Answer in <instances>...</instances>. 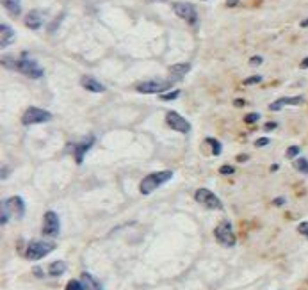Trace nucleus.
<instances>
[{
  "label": "nucleus",
  "mask_w": 308,
  "mask_h": 290,
  "mask_svg": "<svg viewBox=\"0 0 308 290\" xmlns=\"http://www.w3.org/2000/svg\"><path fill=\"white\" fill-rule=\"evenodd\" d=\"M13 41H14V30L7 24H2L0 25V47H2V50L9 47Z\"/></svg>",
  "instance_id": "f3484780"
},
{
  "label": "nucleus",
  "mask_w": 308,
  "mask_h": 290,
  "mask_svg": "<svg viewBox=\"0 0 308 290\" xmlns=\"http://www.w3.org/2000/svg\"><path fill=\"white\" fill-rule=\"evenodd\" d=\"M298 232L303 235V237H307V239H308V221L299 223V225H298Z\"/></svg>",
  "instance_id": "bb28decb"
},
{
  "label": "nucleus",
  "mask_w": 308,
  "mask_h": 290,
  "mask_svg": "<svg viewBox=\"0 0 308 290\" xmlns=\"http://www.w3.org/2000/svg\"><path fill=\"white\" fill-rule=\"evenodd\" d=\"M66 272V263L61 262V260H57V262H52L50 265H48V274L54 278L57 276H62Z\"/></svg>",
  "instance_id": "aec40b11"
},
{
  "label": "nucleus",
  "mask_w": 308,
  "mask_h": 290,
  "mask_svg": "<svg viewBox=\"0 0 308 290\" xmlns=\"http://www.w3.org/2000/svg\"><path fill=\"white\" fill-rule=\"evenodd\" d=\"M7 176H9V168H2V180H5Z\"/></svg>",
  "instance_id": "72a5a7b5"
},
{
  "label": "nucleus",
  "mask_w": 308,
  "mask_h": 290,
  "mask_svg": "<svg viewBox=\"0 0 308 290\" xmlns=\"http://www.w3.org/2000/svg\"><path fill=\"white\" fill-rule=\"evenodd\" d=\"M267 145H269V137H262V139L255 141V146H257V148H262V146H267Z\"/></svg>",
  "instance_id": "c85d7f7f"
},
{
  "label": "nucleus",
  "mask_w": 308,
  "mask_h": 290,
  "mask_svg": "<svg viewBox=\"0 0 308 290\" xmlns=\"http://www.w3.org/2000/svg\"><path fill=\"white\" fill-rule=\"evenodd\" d=\"M237 4H239V0H226V5H228V7H235Z\"/></svg>",
  "instance_id": "f704fd0d"
},
{
  "label": "nucleus",
  "mask_w": 308,
  "mask_h": 290,
  "mask_svg": "<svg viewBox=\"0 0 308 290\" xmlns=\"http://www.w3.org/2000/svg\"><path fill=\"white\" fill-rule=\"evenodd\" d=\"M303 102V96H283V98H278L276 102L269 103V111H281L285 105H301Z\"/></svg>",
  "instance_id": "4468645a"
},
{
  "label": "nucleus",
  "mask_w": 308,
  "mask_h": 290,
  "mask_svg": "<svg viewBox=\"0 0 308 290\" xmlns=\"http://www.w3.org/2000/svg\"><path fill=\"white\" fill-rule=\"evenodd\" d=\"M258 119H260V114H258V113L246 114V117H244V121H246V123H249V125H251V123H257Z\"/></svg>",
  "instance_id": "a878e982"
},
{
  "label": "nucleus",
  "mask_w": 308,
  "mask_h": 290,
  "mask_svg": "<svg viewBox=\"0 0 308 290\" xmlns=\"http://www.w3.org/2000/svg\"><path fill=\"white\" fill-rule=\"evenodd\" d=\"M278 168H280L278 164H273V166H271V171H278Z\"/></svg>",
  "instance_id": "e433bc0d"
},
{
  "label": "nucleus",
  "mask_w": 308,
  "mask_h": 290,
  "mask_svg": "<svg viewBox=\"0 0 308 290\" xmlns=\"http://www.w3.org/2000/svg\"><path fill=\"white\" fill-rule=\"evenodd\" d=\"M301 27H308V18H307V20H303V22H301Z\"/></svg>",
  "instance_id": "4c0bfd02"
},
{
  "label": "nucleus",
  "mask_w": 308,
  "mask_h": 290,
  "mask_svg": "<svg viewBox=\"0 0 308 290\" xmlns=\"http://www.w3.org/2000/svg\"><path fill=\"white\" fill-rule=\"evenodd\" d=\"M178 96H180V91H178V89H175V91H169V93H166V94H160V98L166 100V102H169V100H177Z\"/></svg>",
  "instance_id": "b1692460"
},
{
  "label": "nucleus",
  "mask_w": 308,
  "mask_h": 290,
  "mask_svg": "<svg viewBox=\"0 0 308 290\" xmlns=\"http://www.w3.org/2000/svg\"><path fill=\"white\" fill-rule=\"evenodd\" d=\"M59 230H61V223H59V217L54 210H48L43 217V235L45 237H52L56 239L59 235Z\"/></svg>",
  "instance_id": "f8f14e48"
},
{
  "label": "nucleus",
  "mask_w": 308,
  "mask_h": 290,
  "mask_svg": "<svg viewBox=\"0 0 308 290\" xmlns=\"http://www.w3.org/2000/svg\"><path fill=\"white\" fill-rule=\"evenodd\" d=\"M2 4L11 16H18L22 13V0H2Z\"/></svg>",
  "instance_id": "6ab92c4d"
},
{
  "label": "nucleus",
  "mask_w": 308,
  "mask_h": 290,
  "mask_svg": "<svg viewBox=\"0 0 308 290\" xmlns=\"http://www.w3.org/2000/svg\"><path fill=\"white\" fill-rule=\"evenodd\" d=\"M205 143L212 146V155H221V151H223V145H221L219 141L214 139V137H207Z\"/></svg>",
  "instance_id": "412c9836"
},
{
  "label": "nucleus",
  "mask_w": 308,
  "mask_h": 290,
  "mask_svg": "<svg viewBox=\"0 0 308 290\" xmlns=\"http://www.w3.org/2000/svg\"><path fill=\"white\" fill-rule=\"evenodd\" d=\"M235 105H237V107H241V105H244V102H243V100H237V102H235Z\"/></svg>",
  "instance_id": "58836bf2"
},
{
  "label": "nucleus",
  "mask_w": 308,
  "mask_h": 290,
  "mask_svg": "<svg viewBox=\"0 0 308 290\" xmlns=\"http://www.w3.org/2000/svg\"><path fill=\"white\" fill-rule=\"evenodd\" d=\"M66 290H86V289L80 280H70L68 281V285H66Z\"/></svg>",
  "instance_id": "5701e85b"
},
{
  "label": "nucleus",
  "mask_w": 308,
  "mask_h": 290,
  "mask_svg": "<svg viewBox=\"0 0 308 290\" xmlns=\"http://www.w3.org/2000/svg\"><path fill=\"white\" fill-rule=\"evenodd\" d=\"M285 203V198H276L275 200V205H278V206H281Z\"/></svg>",
  "instance_id": "c9c22d12"
},
{
  "label": "nucleus",
  "mask_w": 308,
  "mask_h": 290,
  "mask_svg": "<svg viewBox=\"0 0 308 290\" xmlns=\"http://www.w3.org/2000/svg\"><path fill=\"white\" fill-rule=\"evenodd\" d=\"M191 71V64L189 62H184V64H175L169 68V80L171 82H177V80H182L184 77Z\"/></svg>",
  "instance_id": "dca6fc26"
},
{
  "label": "nucleus",
  "mask_w": 308,
  "mask_h": 290,
  "mask_svg": "<svg viewBox=\"0 0 308 290\" xmlns=\"http://www.w3.org/2000/svg\"><path fill=\"white\" fill-rule=\"evenodd\" d=\"M56 249L54 242H45V240H31L25 248V258L27 260H41L43 257H47L48 253Z\"/></svg>",
  "instance_id": "20e7f679"
},
{
  "label": "nucleus",
  "mask_w": 308,
  "mask_h": 290,
  "mask_svg": "<svg viewBox=\"0 0 308 290\" xmlns=\"http://www.w3.org/2000/svg\"><path fill=\"white\" fill-rule=\"evenodd\" d=\"M80 84H82V87H84L86 91H89V93H103V91H105V86H103L100 80L94 79V77L84 75L80 79Z\"/></svg>",
  "instance_id": "2eb2a0df"
},
{
  "label": "nucleus",
  "mask_w": 308,
  "mask_h": 290,
  "mask_svg": "<svg viewBox=\"0 0 308 290\" xmlns=\"http://www.w3.org/2000/svg\"><path fill=\"white\" fill-rule=\"evenodd\" d=\"M298 155H299V146H290L289 150H287V153H285V157L287 159H294Z\"/></svg>",
  "instance_id": "393cba45"
},
{
  "label": "nucleus",
  "mask_w": 308,
  "mask_h": 290,
  "mask_svg": "<svg viewBox=\"0 0 308 290\" xmlns=\"http://www.w3.org/2000/svg\"><path fill=\"white\" fill-rule=\"evenodd\" d=\"M194 200L205 206L207 210H223V202L209 189H198L194 192Z\"/></svg>",
  "instance_id": "0eeeda50"
},
{
  "label": "nucleus",
  "mask_w": 308,
  "mask_h": 290,
  "mask_svg": "<svg viewBox=\"0 0 308 290\" xmlns=\"http://www.w3.org/2000/svg\"><path fill=\"white\" fill-rule=\"evenodd\" d=\"M171 80H145L136 86L137 93L141 94H162L164 91L171 89Z\"/></svg>",
  "instance_id": "6e6552de"
},
{
  "label": "nucleus",
  "mask_w": 308,
  "mask_h": 290,
  "mask_svg": "<svg viewBox=\"0 0 308 290\" xmlns=\"http://www.w3.org/2000/svg\"><path fill=\"white\" fill-rule=\"evenodd\" d=\"M299 68H301V70H308V57H305L303 61H301V64H299Z\"/></svg>",
  "instance_id": "473e14b6"
},
{
  "label": "nucleus",
  "mask_w": 308,
  "mask_h": 290,
  "mask_svg": "<svg viewBox=\"0 0 308 290\" xmlns=\"http://www.w3.org/2000/svg\"><path fill=\"white\" fill-rule=\"evenodd\" d=\"M276 126H278V123H275V121H269V123H267L266 126H264V128H266V130H273V128H276Z\"/></svg>",
  "instance_id": "2f4dec72"
},
{
  "label": "nucleus",
  "mask_w": 308,
  "mask_h": 290,
  "mask_svg": "<svg viewBox=\"0 0 308 290\" xmlns=\"http://www.w3.org/2000/svg\"><path fill=\"white\" fill-rule=\"evenodd\" d=\"M80 281H82V285H84L86 290H103L102 283H100L93 274H89V272H82V274H80Z\"/></svg>",
  "instance_id": "a211bd4d"
},
{
  "label": "nucleus",
  "mask_w": 308,
  "mask_h": 290,
  "mask_svg": "<svg viewBox=\"0 0 308 290\" xmlns=\"http://www.w3.org/2000/svg\"><path fill=\"white\" fill-rule=\"evenodd\" d=\"M52 119V114L45 109L39 107H29L25 109V113L22 114V125L31 126V125H41Z\"/></svg>",
  "instance_id": "423d86ee"
},
{
  "label": "nucleus",
  "mask_w": 308,
  "mask_h": 290,
  "mask_svg": "<svg viewBox=\"0 0 308 290\" xmlns=\"http://www.w3.org/2000/svg\"><path fill=\"white\" fill-rule=\"evenodd\" d=\"M262 82V77L260 75H255V77H249V79L244 80V86H251V84H258Z\"/></svg>",
  "instance_id": "cd10ccee"
},
{
  "label": "nucleus",
  "mask_w": 308,
  "mask_h": 290,
  "mask_svg": "<svg viewBox=\"0 0 308 290\" xmlns=\"http://www.w3.org/2000/svg\"><path fill=\"white\" fill-rule=\"evenodd\" d=\"M171 178H173V171H169V169H166V171H155V173L146 174L139 183L141 194L148 196V194H152L154 191H157L160 185L168 183Z\"/></svg>",
  "instance_id": "f03ea898"
},
{
  "label": "nucleus",
  "mask_w": 308,
  "mask_h": 290,
  "mask_svg": "<svg viewBox=\"0 0 308 290\" xmlns=\"http://www.w3.org/2000/svg\"><path fill=\"white\" fill-rule=\"evenodd\" d=\"M166 125L175 132H180V134H189L191 132V123L187 121L185 117H182L175 111H169L166 113Z\"/></svg>",
  "instance_id": "9b49d317"
},
{
  "label": "nucleus",
  "mask_w": 308,
  "mask_h": 290,
  "mask_svg": "<svg viewBox=\"0 0 308 290\" xmlns=\"http://www.w3.org/2000/svg\"><path fill=\"white\" fill-rule=\"evenodd\" d=\"M214 237L216 240L224 246V248H234L235 244H237V239H235V233H234V228H232V223L230 221H221L219 225L216 226L214 230Z\"/></svg>",
  "instance_id": "39448f33"
},
{
  "label": "nucleus",
  "mask_w": 308,
  "mask_h": 290,
  "mask_svg": "<svg viewBox=\"0 0 308 290\" xmlns=\"http://www.w3.org/2000/svg\"><path fill=\"white\" fill-rule=\"evenodd\" d=\"M16 70L20 73H24L25 77H31V79H41L45 75V70L39 66V62L29 56L27 52H24L18 61H16Z\"/></svg>",
  "instance_id": "7ed1b4c3"
},
{
  "label": "nucleus",
  "mask_w": 308,
  "mask_h": 290,
  "mask_svg": "<svg viewBox=\"0 0 308 290\" xmlns=\"http://www.w3.org/2000/svg\"><path fill=\"white\" fill-rule=\"evenodd\" d=\"M262 61H264V59H262L260 56H255V57H251L249 64H251V66H257V64H262Z\"/></svg>",
  "instance_id": "7c9ffc66"
},
{
  "label": "nucleus",
  "mask_w": 308,
  "mask_h": 290,
  "mask_svg": "<svg viewBox=\"0 0 308 290\" xmlns=\"http://www.w3.org/2000/svg\"><path fill=\"white\" fill-rule=\"evenodd\" d=\"M219 171H221V174H232L235 171V169L232 168V166H223V168H221Z\"/></svg>",
  "instance_id": "c756f323"
},
{
  "label": "nucleus",
  "mask_w": 308,
  "mask_h": 290,
  "mask_svg": "<svg viewBox=\"0 0 308 290\" xmlns=\"http://www.w3.org/2000/svg\"><path fill=\"white\" fill-rule=\"evenodd\" d=\"M294 169H296V171H299V173L308 174V160L307 159L294 160Z\"/></svg>",
  "instance_id": "4be33fe9"
},
{
  "label": "nucleus",
  "mask_w": 308,
  "mask_h": 290,
  "mask_svg": "<svg viewBox=\"0 0 308 290\" xmlns=\"http://www.w3.org/2000/svg\"><path fill=\"white\" fill-rule=\"evenodd\" d=\"M173 9H175L178 18H182L184 22H187L189 25H196L198 13H196V7H194L192 4H187V2H177V4L173 5Z\"/></svg>",
  "instance_id": "9d476101"
},
{
  "label": "nucleus",
  "mask_w": 308,
  "mask_h": 290,
  "mask_svg": "<svg viewBox=\"0 0 308 290\" xmlns=\"http://www.w3.org/2000/svg\"><path fill=\"white\" fill-rule=\"evenodd\" d=\"M94 141H96L94 139V136H86L84 139L75 141L73 145L70 146L71 155L75 157V162H77V164H82V162H84V155L93 148Z\"/></svg>",
  "instance_id": "1a4fd4ad"
},
{
  "label": "nucleus",
  "mask_w": 308,
  "mask_h": 290,
  "mask_svg": "<svg viewBox=\"0 0 308 290\" xmlns=\"http://www.w3.org/2000/svg\"><path fill=\"white\" fill-rule=\"evenodd\" d=\"M25 215V203L20 196H11L2 202V215H0V225L5 226L11 217L22 219Z\"/></svg>",
  "instance_id": "f257e3e1"
},
{
  "label": "nucleus",
  "mask_w": 308,
  "mask_h": 290,
  "mask_svg": "<svg viewBox=\"0 0 308 290\" xmlns=\"http://www.w3.org/2000/svg\"><path fill=\"white\" fill-rule=\"evenodd\" d=\"M24 24H25V27L32 29V30L41 29V25L45 24V13L39 9L31 11V13H27V16L24 18Z\"/></svg>",
  "instance_id": "ddd939ff"
}]
</instances>
